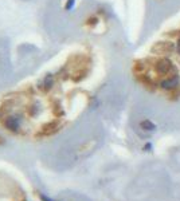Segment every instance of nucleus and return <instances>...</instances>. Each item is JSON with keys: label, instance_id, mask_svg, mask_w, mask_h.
<instances>
[{"label": "nucleus", "instance_id": "39448f33", "mask_svg": "<svg viewBox=\"0 0 180 201\" xmlns=\"http://www.w3.org/2000/svg\"><path fill=\"white\" fill-rule=\"evenodd\" d=\"M176 51H177V54L180 55V38H179V40H177V44H176Z\"/></svg>", "mask_w": 180, "mask_h": 201}, {"label": "nucleus", "instance_id": "f257e3e1", "mask_svg": "<svg viewBox=\"0 0 180 201\" xmlns=\"http://www.w3.org/2000/svg\"><path fill=\"white\" fill-rule=\"evenodd\" d=\"M155 68H156L157 74H160V75H168V77H171V75L176 74V67H175L173 63L169 59H167V58L159 59L157 62H156V66H155Z\"/></svg>", "mask_w": 180, "mask_h": 201}, {"label": "nucleus", "instance_id": "20e7f679", "mask_svg": "<svg viewBox=\"0 0 180 201\" xmlns=\"http://www.w3.org/2000/svg\"><path fill=\"white\" fill-rule=\"evenodd\" d=\"M143 128H145V130H153L155 129V125L152 122H149V121H144V122L141 123Z\"/></svg>", "mask_w": 180, "mask_h": 201}, {"label": "nucleus", "instance_id": "423d86ee", "mask_svg": "<svg viewBox=\"0 0 180 201\" xmlns=\"http://www.w3.org/2000/svg\"><path fill=\"white\" fill-rule=\"evenodd\" d=\"M42 198H43L44 201H53V200H50L48 197H46V196H42Z\"/></svg>", "mask_w": 180, "mask_h": 201}, {"label": "nucleus", "instance_id": "7ed1b4c3", "mask_svg": "<svg viewBox=\"0 0 180 201\" xmlns=\"http://www.w3.org/2000/svg\"><path fill=\"white\" fill-rule=\"evenodd\" d=\"M157 50V52L159 54H167L168 51L171 52V51H173L175 50V44L173 43H171V42H164V43H157L156 46L153 47V51H156Z\"/></svg>", "mask_w": 180, "mask_h": 201}, {"label": "nucleus", "instance_id": "f03ea898", "mask_svg": "<svg viewBox=\"0 0 180 201\" xmlns=\"http://www.w3.org/2000/svg\"><path fill=\"white\" fill-rule=\"evenodd\" d=\"M179 84V75L175 74V75H171V77H168L166 79H163L161 82H160V86L166 90H172L175 89Z\"/></svg>", "mask_w": 180, "mask_h": 201}]
</instances>
